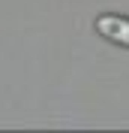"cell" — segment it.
Listing matches in <instances>:
<instances>
[{"label":"cell","mask_w":129,"mask_h":133,"mask_svg":"<svg viewBox=\"0 0 129 133\" xmlns=\"http://www.w3.org/2000/svg\"><path fill=\"white\" fill-rule=\"evenodd\" d=\"M96 30L102 33L105 39L129 49V18H123V15H102V18H96Z\"/></svg>","instance_id":"cell-1"}]
</instances>
